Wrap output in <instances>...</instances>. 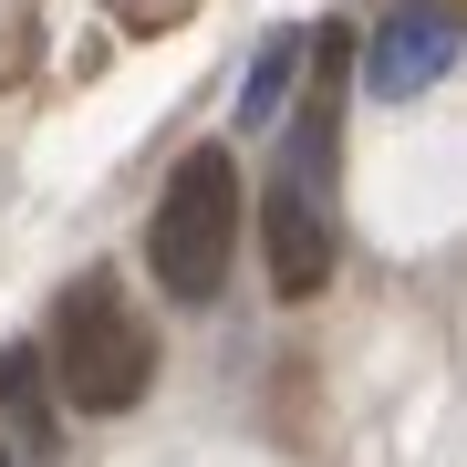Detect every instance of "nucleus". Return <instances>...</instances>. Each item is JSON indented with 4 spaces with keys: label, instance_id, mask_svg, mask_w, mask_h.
Listing matches in <instances>:
<instances>
[{
    "label": "nucleus",
    "instance_id": "nucleus-1",
    "mask_svg": "<svg viewBox=\"0 0 467 467\" xmlns=\"http://www.w3.org/2000/svg\"><path fill=\"white\" fill-rule=\"evenodd\" d=\"M229 250H239V167H229V146H187L167 198H156V218H146L156 291L167 301H218Z\"/></svg>",
    "mask_w": 467,
    "mask_h": 467
},
{
    "label": "nucleus",
    "instance_id": "nucleus-2",
    "mask_svg": "<svg viewBox=\"0 0 467 467\" xmlns=\"http://www.w3.org/2000/svg\"><path fill=\"white\" fill-rule=\"evenodd\" d=\"M52 384H63L84 416H125L156 384V343H146V322L125 312V291L104 281V270H84V281L52 301Z\"/></svg>",
    "mask_w": 467,
    "mask_h": 467
},
{
    "label": "nucleus",
    "instance_id": "nucleus-3",
    "mask_svg": "<svg viewBox=\"0 0 467 467\" xmlns=\"http://www.w3.org/2000/svg\"><path fill=\"white\" fill-rule=\"evenodd\" d=\"M467 52V21L447 11V0H405L395 21H374V52H364V94L374 104H416L436 73H447Z\"/></svg>",
    "mask_w": 467,
    "mask_h": 467
},
{
    "label": "nucleus",
    "instance_id": "nucleus-4",
    "mask_svg": "<svg viewBox=\"0 0 467 467\" xmlns=\"http://www.w3.org/2000/svg\"><path fill=\"white\" fill-rule=\"evenodd\" d=\"M260 239H270V291H281V301H312L322 281H333V198H322V187L270 177Z\"/></svg>",
    "mask_w": 467,
    "mask_h": 467
},
{
    "label": "nucleus",
    "instance_id": "nucleus-5",
    "mask_svg": "<svg viewBox=\"0 0 467 467\" xmlns=\"http://www.w3.org/2000/svg\"><path fill=\"white\" fill-rule=\"evenodd\" d=\"M0 416L21 426V447H42V457H52V395H42V353H32V343L0 353Z\"/></svg>",
    "mask_w": 467,
    "mask_h": 467
},
{
    "label": "nucleus",
    "instance_id": "nucleus-6",
    "mask_svg": "<svg viewBox=\"0 0 467 467\" xmlns=\"http://www.w3.org/2000/svg\"><path fill=\"white\" fill-rule=\"evenodd\" d=\"M301 63H312V32H270L260 63H250V94H239V125H270V115H281V94H291Z\"/></svg>",
    "mask_w": 467,
    "mask_h": 467
},
{
    "label": "nucleus",
    "instance_id": "nucleus-7",
    "mask_svg": "<svg viewBox=\"0 0 467 467\" xmlns=\"http://www.w3.org/2000/svg\"><path fill=\"white\" fill-rule=\"evenodd\" d=\"M0 467H11V457H0Z\"/></svg>",
    "mask_w": 467,
    "mask_h": 467
}]
</instances>
